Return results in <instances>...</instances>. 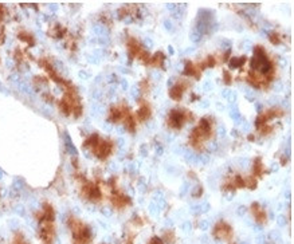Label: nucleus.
Segmentation results:
<instances>
[{
    "instance_id": "f257e3e1",
    "label": "nucleus",
    "mask_w": 294,
    "mask_h": 244,
    "mask_svg": "<svg viewBox=\"0 0 294 244\" xmlns=\"http://www.w3.org/2000/svg\"><path fill=\"white\" fill-rule=\"evenodd\" d=\"M215 236L216 238H222V239H224L228 236V232H230V228L227 227V225L224 223H220L216 225V228H215Z\"/></svg>"
}]
</instances>
